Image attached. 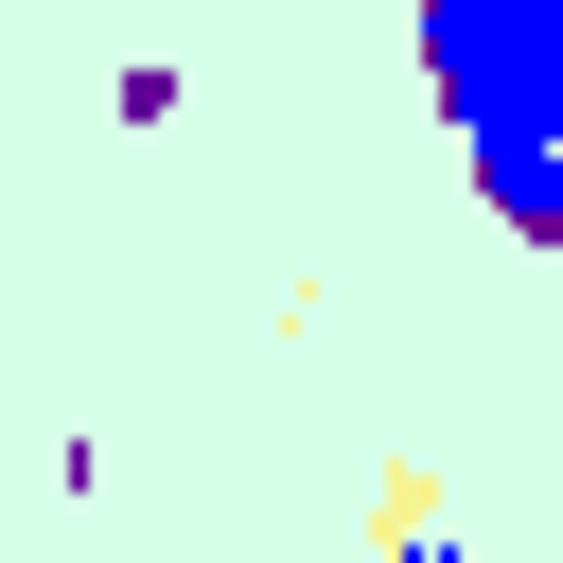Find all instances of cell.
<instances>
[{
  "label": "cell",
  "instance_id": "6da1fadb",
  "mask_svg": "<svg viewBox=\"0 0 563 563\" xmlns=\"http://www.w3.org/2000/svg\"><path fill=\"white\" fill-rule=\"evenodd\" d=\"M422 70H440V106H457L493 211L545 246V229H563V194H545V123H563V0H422Z\"/></svg>",
  "mask_w": 563,
  "mask_h": 563
},
{
  "label": "cell",
  "instance_id": "7a4b0ae2",
  "mask_svg": "<svg viewBox=\"0 0 563 563\" xmlns=\"http://www.w3.org/2000/svg\"><path fill=\"white\" fill-rule=\"evenodd\" d=\"M405 563H457V545H405Z\"/></svg>",
  "mask_w": 563,
  "mask_h": 563
}]
</instances>
